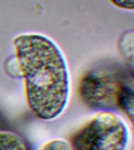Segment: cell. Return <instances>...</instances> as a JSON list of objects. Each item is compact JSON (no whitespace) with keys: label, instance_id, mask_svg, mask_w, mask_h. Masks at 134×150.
<instances>
[{"label":"cell","instance_id":"obj_1","mask_svg":"<svg viewBox=\"0 0 134 150\" xmlns=\"http://www.w3.org/2000/svg\"><path fill=\"white\" fill-rule=\"evenodd\" d=\"M13 45L29 110L41 120L56 119L67 107L71 92L69 70L61 48L38 33L16 35Z\"/></svg>","mask_w":134,"mask_h":150},{"label":"cell","instance_id":"obj_2","mask_svg":"<svg viewBox=\"0 0 134 150\" xmlns=\"http://www.w3.org/2000/svg\"><path fill=\"white\" fill-rule=\"evenodd\" d=\"M129 138L125 122L114 112L103 111L74 132L68 143L71 150H125Z\"/></svg>","mask_w":134,"mask_h":150},{"label":"cell","instance_id":"obj_3","mask_svg":"<svg viewBox=\"0 0 134 150\" xmlns=\"http://www.w3.org/2000/svg\"><path fill=\"white\" fill-rule=\"evenodd\" d=\"M108 77H97L93 74L82 81V96L89 105L94 106L118 105L120 92L123 84Z\"/></svg>","mask_w":134,"mask_h":150},{"label":"cell","instance_id":"obj_4","mask_svg":"<svg viewBox=\"0 0 134 150\" xmlns=\"http://www.w3.org/2000/svg\"><path fill=\"white\" fill-rule=\"evenodd\" d=\"M0 150H28L21 136L11 131H0Z\"/></svg>","mask_w":134,"mask_h":150},{"label":"cell","instance_id":"obj_5","mask_svg":"<svg viewBox=\"0 0 134 150\" xmlns=\"http://www.w3.org/2000/svg\"><path fill=\"white\" fill-rule=\"evenodd\" d=\"M133 88L132 87L124 85L122 91L120 92L118 105L122 109L127 117L130 120L133 124Z\"/></svg>","mask_w":134,"mask_h":150},{"label":"cell","instance_id":"obj_6","mask_svg":"<svg viewBox=\"0 0 134 150\" xmlns=\"http://www.w3.org/2000/svg\"><path fill=\"white\" fill-rule=\"evenodd\" d=\"M38 150H71L69 143L62 139H52L40 147Z\"/></svg>","mask_w":134,"mask_h":150},{"label":"cell","instance_id":"obj_7","mask_svg":"<svg viewBox=\"0 0 134 150\" xmlns=\"http://www.w3.org/2000/svg\"><path fill=\"white\" fill-rule=\"evenodd\" d=\"M109 2L117 7L118 9L126 10V11H133L134 0H108Z\"/></svg>","mask_w":134,"mask_h":150}]
</instances>
